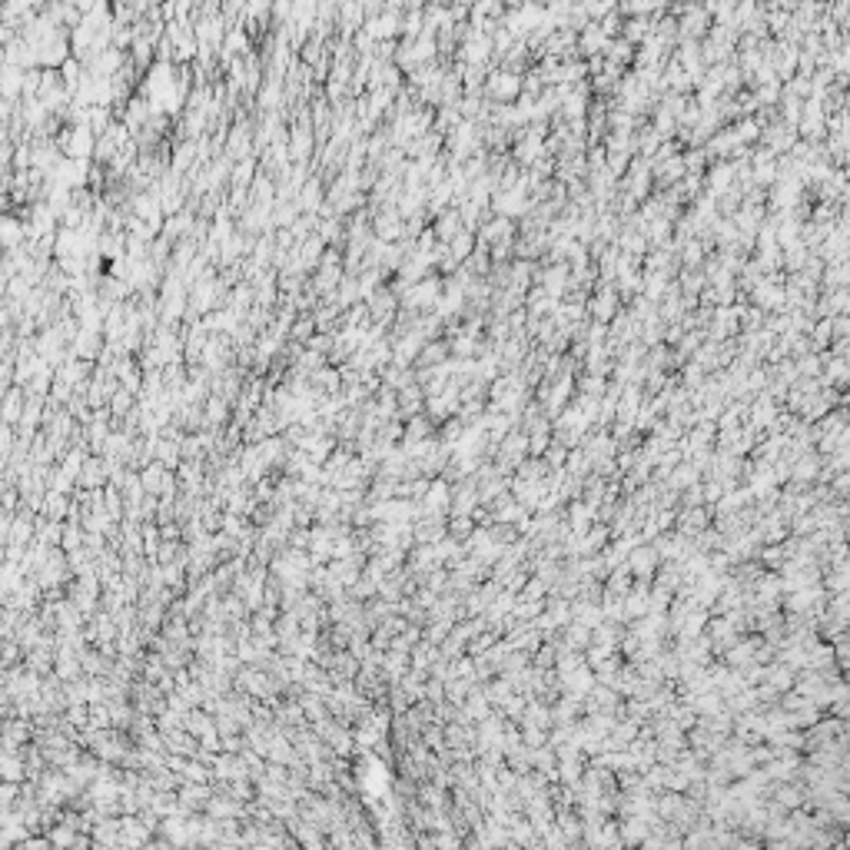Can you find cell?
Here are the masks:
<instances>
[{
  "mask_svg": "<svg viewBox=\"0 0 850 850\" xmlns=\"http://www.w3.org/2000/svg\"><path fill=\"white\" fill-rule=\"evenodd\" d=\"M47 515H50V518H60L63 515V499H60V495H50V499H47Z\"/></svg>",
  "mask_w": 850,
  "mask_h": 850,
  "instance_id": "cell-6",
  "label": "cell"
},
{
  "mask_svg": "<svg viewBox=\"0 0 850 850\" xmlns=\"http://www.w3.org/2000/svg\"><path fill=\"white\" fill-rule=\"evenodd\" d=\"M439 289V283L435 279H419V283H412V289L406 292V306H415V309H422V306H432L435 303V292Z\"/></svg>",
  "mask_w": 850,
  "mask_h": 850,
  "instance_id": "cell-3",
  "label": "cell"
},
{
  "mask_svg": "<svg viewBox=\"0 0 850 850\" xmlns=\"http://www.w3.org/2000/svg\"><path fill=\"white\" fill-rule=\"evenodd\" d=\"M492 90H495V93L501 97V93H512V90H515V83H512V76H495V87H492Z\"/></svg>",
  "mask_w": 850,
  "mask_h": 850,
  "instance_id": "cell-8",
  "label": "cell"
},
{
  "mask_svg": "<svg viewBox=\"0 0 850 850\" xmlns=\"http://www.w3.org/2000/svg\"><path fill=\"white\" fill-rule=\"evenodd\" d=\"M219 50H223V57H226V60H233L236 53H243V50H246V37H243V31H229V33H226V40H223V47H219Z\"/></svg>",
  "mask_w": 850,
  "mask_h": 850,
  "instance_id": "cell-4",
  "label": "cell"
},
{
  "mask_svg": "<svg viewBox=\"0 0 850 850\" xmlns=\"http://www.w3.org/2000/svg\"><path fill=\"white\" fill-rule=\"evenodd\" d=\"M163 478H167V475H163V469H150V472H147V488H150V492H153V488H160V485H163Z\"/></svg>",
  "mask_w": 850,
  "mask_h": 850,
  "instance_id": "cell-7",
  "label": "cell"
},
{
  "mask_svg": "<svg viewBox=\"0 0 850 850\" xmlns=\"http://www.w3.org/2000/svg\"><path fill=\"white\" fill-rule=\"evenodd\" d=\"M60 147H63V153H67L70 160H87V156L97 150V143H93V130L87 126V123H80V126H74V130H67V133H63Z\"/></svg>",
  "mask_w": 850,
  "mask_h": 850,
  "instance_id": "cell-1",
  "label": "cell"
},
{
  "mask_svg": "<svg viewBox=\"0 0 850 850\" xmlns=\"http://www.w3.org/2000/svg\"><path fill=\"white\" fill-rule=\"evenodd\" d=\"M67 3H74V7H76V10H80V14H87V10H90V7H93V3H97V0H67Z\"/></svg>",
  "mask_w": 850,
  "mask_h": 850,
  "instance_id": "cell-10",
  "label": "cell"
},
{
  "mask_svg": "<svg viewBox=\"0 0 850 850\" xmlns=\"http://www.w3.org/2000/svg\"><path fill=\"white\" fill-rule=\"evenodd\" d=\"M365 33H369L372 40H389V37H395V33H402V17L395 14V10H382L379 17H372V20L365 24Z\"/></svg>",
  "mask_w": 850,
  "mask_h": 850,
  "instance_id": "cell-2",
  "label": "cell"
},
{
  "mask_svg": "<svg viewBox=\"0 0 850 850\" xmlns=\"http://www.w3.org/2000/svg\"><path fill=\"white\" fill-rule=\"evenodd\" d=\"M319 199H322V190H319L316 180H309L303 186V197H299V206H306V210H316Z\"/></svg>",
  "mask_w": 850,
  "mask_h": 850,
  "instance_id": "cell-5",
  "label": "cell"
},
{
  "mask_svg": "<svg viewBox=\"0 0 850 850\" xmlns=\"http://www.w3.org/2000/svg\"><path fill=\"white\" fill-rule=\"evenodd\" d=\"M319 57H322V44H316V40H312V44L306 47V63H316Z\"/></svg>",
  "mask_w": 850,
  "mask_h": 850,
  "instance_id": "cell-9",
  "label": "cell"
}]
</instances>
